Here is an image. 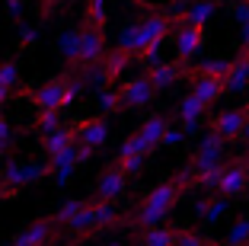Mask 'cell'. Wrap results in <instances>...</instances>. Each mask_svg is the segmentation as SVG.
I'll use <instances>...</instances> for the list:
<instances>
[{
    "instance_id": "obj_1",
    "label": "cell",
    "mask_w": 249,
    "mask_h": 246,
    "mask_svg": "<svg viewBox=\"0 0 249 246\" xmlns=\"http://www.w3.org/2000/svg\"><path fill=\"white\" fill-rule=\"evenodd\" d=\"M179 192H182V182H179V179H173V182H160V186H157L154 192H150V195L141 202V208L134 211V217L128 221V227H134V230L160 227L163 221L169 217V211L176 208Z\"/></svg>"
},
{
    "instance_id": "obj_48",
    "label": "cell",
    "mask_w": 249,
    "mask_h": 246,
    "mask_svg": "<svg viewBox=\"0 0 249 246\" xmlns=\"http://www.w3.org/2000/svg\"><path fill=\"white\" fill-rule=\"evenodd\" d=\"M240 138H243V141L249 144V118H246V125H243V134H240Z\"/></svg>"
},
{
    "instance_id": "obj_14",
    "label": "cell",
    "mask_w": 249,
    "mask_h": 246,
    "mask_svg": "<svg viewBox=\"0 0 249 246\" xmlns=\"http://www.w3.org/2000/svg\"><path fill=\"white\" fill-rule=\"evenodd\" d=\"M246 118H249V109H227V112H220V115L211 122V128L217 131L220 138L233 141V138H240V134H243Z\"/></svg>"
},
{
    "instance_id": "obj_41",
    "label": "cell",
    "mask_w": 249,
    "mask_h": 246,
    "mask_svg": "<svg viewBox=\"0 0 249 246\" xmlns=\"http://www.w3.org/2000/svg\"><path fill=\"white\" fill-rule=\"evenodd\" d=\"M176 246H211L205 237H198V233H192V230H179V237H176Z\"/></svg>"
},
{
    "instance_id": "obj_37",
    "label": "cell",
    "mask_w": 249,
    "mask_h": 246,
    "mask_svg": "<svg viewBox=\"0 0 249 246\" xmlns=\"http://www.w3.org/2000/svg\"><path fill=\"white\" fill-rule=\"evenodd\" d=\"M233 61H224V58H208L201 61V74H211V77H227Z\"/></svg>"
},
{
    "instance_id": "obj_16",
    "label": "cell",
    "mask_w": 249,
    "mask_h": 246,
    "mask_svg": "<svg viewBox=\"0 0 249 246\" xmlns=\"http://www.w3.org/2000/svg\"><path fill=\"white\" fill-rule=\"evenodd\" d=\"M224 87H227V93H243V90L249 87V48L233 61L230 74L224 77Z\"/></svg>"
},
{
    "instance_id": "obj_49",
    "label": "cell",
    "mask_w": 249,
    "mask_h": 246,
    "mask_svg": "<svg viewBox=\"0 0 249 246\" xmlns=\"http://www.w3.org/2000/svg\"><path fill=\"white\" fill-rule=\"evenodd\" d=\"M106 246H128V243H124V240H109Z\"/></svg>"
},
{
    "instance_id": "obj_27",
    "label": "cell",
    "mask_w": 249,
    "mask_h": 246,
    "mask_svg": "<svg viewBox=\"0 0 249 246\" xmlns=\"http://www.w3.org/2000/svg\"><path fill=\"white\" fill-rule=\"evenodd\" d=\"M83 19L106 29V19H109V0H87V7H83Z\"/></svg>"
},
{
    "instance_id": "obj_26",
    "label": "cell",
    "mask_w": 249,
    "mask_h": 246,
    "mask_svg": "<svg viewBox=\"0 0 249 246\" xmlns=\"http://www.w3.org/2000/svg\"><path fill=\"white\" fill-rule=\"evenodd\" d=\"M205 112H208V102H205V99H198L195 93H189L182 102H179V118H182V122H195V118H205Z\"/></svg>"
},
{
    "instance_id": "obj_44",
    "label": "cell",
    "mask_w": 249,
    "mask_h": 246,
    "mask_svg": "<svg viewBox=\"0 0 249 246\" xmlns=\"http://www.w3.org/2000/svg\"><path fill=\"white\" fill-rule=\"evenodd\" d=\"M22 10H26L22 0H3V13H7V19H19Z\"/></svg>"
},
{
    "instance_id": "obj_4",
    "label": "cell",
    "mask_w": 249,
    "mask_h": 246,
    "mask_svg": "<svg viewBox=\"0 0 249 246\" xmlns=\"http://www.w3.org/2000/svg\"><path fill=\"white\" fill-rule=\"evenodd\" d=\"M169 36V16H147V19H141V29H138V42H134V58H141L150 45L163 42V38Z\"/></svg>"
},
{
    "instance_id": "obj_24",
    "label": "cell",
    "mask_w": 249,
    "mask_h": 246,
    "mask_svg": "<svg viewBox=\"0 0 249 246\" xmlns=\"http://www.w3.org/2000/svg\"><path fill=\"white\" fill-rule=\"evenodd\" d=\"M134 61V55L131 51H124V48H115V51H109V55H106V61H103V67H106V74H109V83L112 80H118L122 77V71L128 64H131Z\"/></svg>"
},
{
    "instance_id": "obj_15",
    "label": "cell",
    "mask_w": 249,
    "mask_h": 246,
    "mask_svg": "<svg viewBox=\"0 0 249 246\" xmlns=\"http://www.w3.org/2000/svg\"><path fill=\"white\" fill-rule=\"evenodd\" d=\"M230 211V198L227 195H211V198H201L195 205V214L205 221V224H217L220 217Z\"/></svg>"
},
{
    "instance_id": "obj_3",
    "label": "cell",
    "mask_w": 249,
    "mask_h": 246,
    "mask_svg": "<svg viewBox=\"0 0 249 246\" xmlns=\"http://www.w3.org/2000/svg\"><path fill=\"white\" fill-rule=\"evenodd\" d=\"M67 87H71V74H61V77H52V80H45V83H38V87L29 90L26 96H29L38 109H64Z\"/></svg>"
},
{
    "instance_id": "obj_6",
    "label": "cell",
    "mask_w": 249,
    "mask_h": 246,
    "mask_svg": "<svg viewBox=\"0 0 249 246\" xmlns=\"http://www.w3.org/2000/svg\"><path fill=\"white\" fill-rule=\"evenodd\" d=\"M80 45H83V22L80 26H67L54 38V51L61 55L67 67H80Z\"/></svg>"
},
{
    "instance_id": "obj_32",
    "label": "cell",
    "mask_w": 249,
    "mask_h": 246,
    "mask_svg": "<svg viewBox=\"0 0 249 246\" xmlns=\"http://www.w3.org/2000/svg\"><path fill=\"white\" fill-rule=\"evenodd\" d=\"M150 151H154V147L147 144L141 134H131V138L122 144V151H118V160H122V157H147Z\"/></svg>"
},
{
    "instance_id": "obj_34",
    "label": "cell",
    "mask_w": 249,
    "mask_h": 246,
    "mask_svg": "<svg viewBox=\"0 0 249 246\" xmlns=\"http://www.w3.org/2000/svg\"><path fill=\"white\" fill-rule=\"evenodd\" d=\"M0 87H7V90L19 87V61L16 58H7L0 64Z\"/></svg>"
},
{
    "instance_id": "obj_17",
    "label": "cell",
    "mask_w": 249,
    "mask_h": 246,
    "mask_svg": "<svg viewBox=\"0 0 249 246\" xmlns=\"http://www.w3.org/2000/svg\"><path fill=\"white\" fill-rule=\"evenodd\" d=\"M192 93L198 96V99H205L208 106L211 102H217L220 96L227 93V87H224V77H211V74H198V80H195V90Z\"/></svg>"
},
{
    "instance_id": "obj_47",
    "label": "cell",
    "mask_w": 249,
    "mask_h": 246,
    "mask_svg": "<svg viewBox=\"0 0 249 246\" xmlns=\"http://www.w3.org/2000/svg\"><path fill=\"white\" fill-rule=\"evenodd\" d=\"M10 93H13V90H7V87H0V109L7 106V99H10Z\"/></svg>"
},
{
    "instance_id": "obj_36",
    "label": "cell",
    "mask_w": 249,
    "mask_h": 246,
    "mask_svg": "<svg viewBox=\"0 0 249 246\" xmlns=\"http://www.w3.org/2000/svg\"><path fill=\"white\" fill-rule=\"evenodd\" d=\"M138 29H141V22H124V26H122V32H118V42H115V48H124V51H131V55H134Z\"/></svg>"
},
{
    "instance_id": "obj_19",
    "label": "cell",
    "mask_w": 249,
    "mask_h": 246,
    "mask_svg": "<svg viewBox=\"0 0 249 246\" xmlns=\"http://www.w3.org/2000/svg\"><path fill=\"white\" fill-rule=\"evenodd\" d=\"M67 230H71L77 240H80V237H89V233L99 230V227H96V205H93V202L83 205L80 214H77V217L71 221V224H67Z\"/></svg>"
},
{
    "instance_id": "obj_35",
    "label": "cell",
    "mask_w": 249,
    "mask_h": 246,
    "mask_svg": "<svg viewBox=\"0 0 249 246\" xmlns=\"http://www.w3.org/2000/svg\"><path fill=\"white\" fill-rule=\"evenodd\" d=\"M224 243L227 246H246L249 243V217H240V221L230 227L227 237H224Z\"/></svg>"
},
{
    "instance_id": "obj_46",
    "label": "cell",
    "mask_w": 249,
    "mask_h": 246,
    "mask_svg": "<svg viewBox=\"0 0 249 246\" xmlns=\"http://www.w3.org/2000/svg\"><path fill=\"white\" fill-rule=\"evenodd\" d=\"M198 128H201V118H195V122H182V131H185V134H195Z\"/></svg>"
},
{
    "instance_id": "obj_13",
    "label": "cell",
    "mask_w": 249,
    "mask_h": 246,
    "mask_svg": "<svg viewBox=\"0 0 249 246\" xmlns=\"http://www.w3.org/2000/svg\"><path fill=\"white\" fill-rule=\"evenodd\" d=\"M48 163H52V176H54V182H58V189L67 186V182H71V176H73V170L80 167V141H77V144H71L67 151H61L58 157H52Z\"/></svg>"
},
{
    "instance_id": "obj_2",
    "label": "cell",
    "mask_w": 249,
    "mask_h": 246,
    "mask_svg": "<svg viewBox=\"0 0 249 246\" xmlns=\"http://www.w3.org/2000/svg\"><path fill=\"white\" fill-rule=\"evenodd\" d=\"M224 153H227V138H220L217 131H208L205 138L198 141V151L192 153V170L195 173H205V170L224 167Z\"/></svg>"
},
{
    "instance_id": "obj_7",
    "label": "cell",
    "mask_w": 249,
    "mask_h": 246,
    "mask_svg": "<svg viewBox=\"0 0 249 246\" xmlns=\"http://www.w3.org/2000/svg\"><path fill=\"white\" fill-rule=\"evenodd\" d=\"M124 189H128V173L122 170V163L115 167H106L96 179V198H106V202H115V198L124 195Z\"/></svg>"
},
{
    "instance_id": "obj_39",
    "label": "cell",
    "mask_w": 249,
    "mask_h": 246,
    "mask_svg": "<svg viewBox=\"0 0 249 246\" xmlns=\"http://www.w3.org/2000/svg\"><path fill=\"white\" fill-rule=\"evenodd\" d=\"M220 176H224V167H214V170H205V173H198V186L201 189H217L220 186Z\"/></svg>"
},
{
    "instance_id": "obj_30",
    "label": "cell",
    "mask_w": 249,
    "mask_h": 246,
    "mask_svg": "<svg viewBox=\"0 0 249 246\" xmlns=\"http://www.w3.org/2000/svg\"><path fill=\"white\" fill-rule=\"evenodd\" d=\"M118 106H124L122 102V93H118V90H109V87H103L99 90V93H96V112H115Z\"/></svg>"
},
{
    "instance_id": "obj_8",
    "label": "cell",
    "mask_w": 249,
    "mask_h": 246,
    "mask_svg": "<svg viewBox=\"0 0 249 246\" xmlns=\"http://www.w3.org/2000/svg\"><path fill=\"white\" fill-rule=\"evenodd\" d=\"M118 93H122V102L128 109H144V106H150L154 102V93H157V87L150 83V77H134V80H128V83H122L118 87Z\"/></svg>"
},
{
    "instance_id": "obj_25",
    "label": "cell",
    "mask_w": 249,
    "mask_h": 246,
    "mask_svg": "<svg viewBox=\"0 0 249 246\" xmlns=\"http://www.w3.org/2000/svg\"><path fill=\"white\" fill-rule=\"evenodd\" d=\"M96 227L99 230H106V227H115V224H122V217H118V208H115V202H106V198H96Z\"/></svg>"
},
{
    "instance_id": "obj_28",
    "label": "cell",
    "mask_w": 249,
    "mask_h": 246,
    "mask_svg": "<svg viewBox=\"0 0 249 246\" xmlns=\"http://www.w3.org/2000/svg\"><path fill=\"white\" fill-rule=\"evenodd\" d=\"M83 205H87L83 198H67V202L61 205V208L54 211V214H52V217H54V224H58V227H67V224L73 221V217L80 214V208H83Z\"/></svg>"
},
{
    "instance_id": "obj_33",
    "label": "cell",
    "mask_w": 249,
    "mask_h": 246,
    "mask_svg": "<svg viewBox=\"0 0 249 246\" xmlns=\"http://www.w3.org/2000/svg\"><path fill=\"white\" fill-rule=\"evenodd\" d=\"M22 167H26V160H16V157H7V163H3V179H7V186L13 189H22Z\"/></svg>"
},
{
    "instance_id": "obj_18",
    "label": "cell",
    "mask_w": 249,
    "mask_h": 246,
    "mask_svg": "<svg viewBox=\"0 0 249 246\" xmlns=\"http://www.w3.org/2000/svg\"><path fill=\"white\" fill-rule=\"evenodd\" d=\"M214 13H217V3H214V0H195L192 7H185L182 22H189V26H201V29H205L208 22L214 19Z\"/></svg>"
},
{
    "instance_id": "obj_51",
    "label": "cell",
    "mask_w": 249,
    "mask_h": 246,
    "mask_svg": "<svg viewBox=\"0 0 249 246\" xmlns=\"http://www.w3.org/2000/svg\"><path fill=\"white\" fill-rule=\"evenodd\" d=\"M246 163H249V144H246Z\"/></svg>"
},
{
    "instance_id": "obj_45",
    "label": "cell",
    "mask_w": 249,
    "mask_h": 246,
    "mask_svg": "<svg viewBox=\"0 0 249 246\" xmlns=\"http://www.w3.org/2000/svg\"><path fill=\"white\" fill-rule=\"evenodd\" d=\"M19 195V189L7 186V179H3V173H0V198H16Z\"/></svg>"
},
{
    "instance_id": "obj_9",
    "label": "cell",
    "mask_w": 249,
    "mask_h": 246,
    "mask_svg": "<svg viewBox=\"0 0 249 246\" xmlns=\"http://www.w3.org/2000/svg\"><path fill=\"white\" fill-rule=\"evenodd\" d=\"M246 186H249V167H246V160H233V163L224 167V176H220L217 192H220V195H227V198H236V195L246 192Z\"/></svg>"
},
{
    "instance_id": "obj_43",
    "label": "cell",
    "mask_w": 249,
    "mask_h": 246,
    "mask_svg": "<svg viewBox=\"0 0 249 246\" xmlns=\"http://www.w3.org/2000/svg\"><path fill=\"white\" fill-rule=\"evenodd\" d=\"M118 163H122V170H124L128 176H138L141 170H144V157H122Z\"/></svg>"
},
{
    "instance_id": "obj_50",
    "label": "cell",
    "mask_w": 249,
    "mask_h": 246,
    "mask_svg": "<svg viewBox=\"0 0 249 246\" xmlns=\"http://www.w3.org/2000/svg\"><path fill=\"white\" fill-rule=\"evenodd\" d=\"M42 3H45V7H52V3H54V0H42Z\"/></svg>"
},
{
    "instance_id": "obj_22",
    "label": "cell",
    "mask_w": 249,
    "mask_h": 246,
    "mask_svg": "<svg viewBox=\"0 0 249 246\" xmlns=\"http://www.w3.org/2000/svg\"><path fill=\"white\" fill-rule=\"evenodd\" d=\"M71 144H77V131H71V128H58L52 134H45V153H48V160L58 157L61 151H67Z\"/></svg>"
},
{
    "instance_id": "obj_11",
    "label": "cell",
    "mask_w": 249,
    "mask_h": 246,
    "mask_svg": "<svg viewBox=\"0 0 249 246\" xmlns=\"http://www.w3.org/2000/svg\"><path fill=\"white\" fill-rule=\"evenodd\" d=\"M77 141L87 147H103L106 141H109V118L106 115H93V118H83V122H77Z\"/></svg>"
},
{
    "instance_id": "obj_40",
    "label": "cell",
    "mask_w": 249,
    "mask_h": 246,
    "mask_svg": "<svg viewBox=\"0 0 249 246\" xmlns=\"http://www.w3.org/2000/svg\"><path fill=\"white\" fill-rule=\"evenodd\" d=\"M38 42V26H32V22H22L19 26V45L22 48H29V45Z\"/></svg>"
},
{
    "instance_id": "obj_23",
    "label": "cell",
    "mask_w": 249,
    "mask_h": 246,
    "mask_svg": "<svg viewBox=\"0 0 249 246\" xmlns=\"http://www.w3.org/2000/svg\"><path fill=\"white\" fill-rule=\"evenodd\" d=\"M166 128H169V122H166L163 115H150L144 125H141L138 134H141V138H144L150 147H160V144H163V134H166Z\"/></svg>"
},
{
    "instance_id": "obj_52",
    "label": "cell",
    "mask_w": 249,
    "mask_h": 246,
    "mask_svg": "<svg viewBox=\"0 0 249 246\" xmlns=\"http://www.w3.org/2000/svg\"><path fill=\"white\" fill-rule=\"evenodd\" d=\"M58 246H71V243H58Z\"/></svg>"
},
{
    "instance_id": "obj_5",
    "label": "cell",
    "mask_w": 249,
    "mask_h": 246,
    "mask_svg": "<svg viewBox=\"0 0 249 246\" xmlns=\"http://www.w3.org/2000/svg\"><path fill=\"white\" fill-rule=\"evenodd\" d=\"M106 61V38H103V26L83 19V45H80V67H93Z\"/></svg>"
},
{
    "instance_id": "obj_29",
    "label": "cell",
    "mask_w": 249,
    "mask_h": 246,
    "mask_svg": "<svg viewBox=\"0 0 249 246\" xmlns=\"http://www.w3.org/2000/svg\"><path fill=\"white\" fill-rule=\"evenodd\" d=\"M36 128L42 131V134H52V131L64 128V125H61V109H38Z\"/></svg>"
},
{
    "instance_id": "obj_38",
    "label": "cell",
    "mask_w": 249,
    "mask_h": 246,
    "mask_svg": "<svg viewBox=\"0 0 249 246\" xmlns=\"http://www.w3.org/2000/svg\"><path fill=\"white\" fill-rule=\"evenodd\" d=\"M13 141H16V131H13V125H10L7 118L0 115V157H7V151L13 147Z\"/></svg>"
},
{
    "instance_id": "obj_31",
    "label": "cell",
    "mask_w": 249,
    "mask_h": 246,
    "mask_svg": "<svg viewBox=\"0 0 249 246\" xmlns=\"http://www.w3.org/2000/svg\"><path fill=\"white\" fill-rule=\"evenodd\" d=\"M48 173H52V163H42V160H26V167H22V186H32V182L45 179Z\"/></svg>"
},
{
    "instance_id": "obj_20",
    "label": "cell",
    "mask_w": 249,
    "mask_h": 246,
    "mask_svg": "<svg viewBox=\"0 0 249 246\" xmlns=\"http://www.w3.org/2000/svg\"><path fill=\"white\" fill-rule=\"evenodd\" d=\"M176 237L179 230H173V227H147V230H141L138 246H176Z\"/></svg>"
},
{
    "instance_id": "obj_12",
    "label": "cell",
    "mask_w": 249,
    "mask_h": 246,
    "mask_svg": "<svg viewBox=\"0 0 249 246\" xmlns=\"http://www.w3.org/2000/svg\"><path fill=\"white\" fill-rule=\"evenodd\" d=\"M201 45H205V29L182 22L179 32H176V58L179 61H192L198 51H201Z\"/></svg>"
},
{
    "instance_id": "obj_21",
    "label": "cell",
    "mask_w": 249,
    "mask_h": 246,
    "mask_svg": "<svg viewBox=\"0 0 249 246\" xmlns=\"http://www.w3.org/2000/svg\"><path fill=\"white\" fill-rule=\"evenodd\" d=\"M147 77H150V83H154L157 90H169L182 77V71H179V64H166V61H163V64H157V67H147Z\"/></svg>"
},
{
    "instance_id": "obj_42",
    "label": "cell",
    "mask_w": 249,
    "mask_h": 246,
    "mask_svg": "<svg viewBox=\"0 0 249 246\" xmlns=\"http://www.w3.org/2000/svg\"><path fill=\"white\" fill-rule=\"evenodd\" d=\"M185 138H189V134H185L182 128H166L163 144H166V147H179V144H185Z\"/></svg>"
},
{
    "instance_id": "obj_10",
    "label": "cell",
    "mask_w": 249,
    "mask_h": 246,
    "mask_svg": "<svg viewBox=\"0 0 249 246\" xmlns=\"http://www.w3.org/2000/svg\"><path fill=\"white\" fill-rule=\"evenodd\" d=\"M54 217H38L32 221L26 230H19L13 237V246H48V240H54Z\"/></svg>"
}]
</instances>
